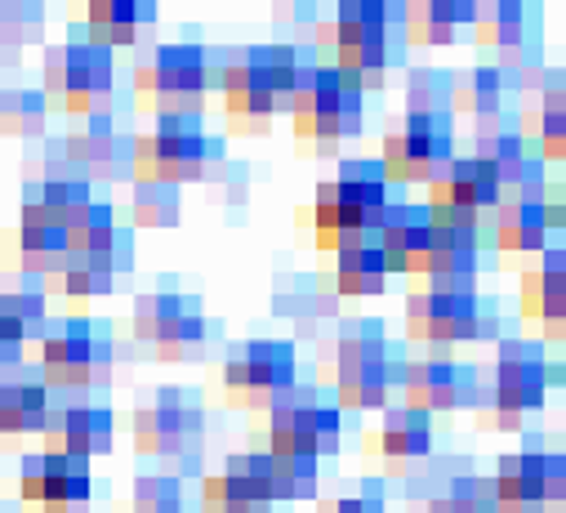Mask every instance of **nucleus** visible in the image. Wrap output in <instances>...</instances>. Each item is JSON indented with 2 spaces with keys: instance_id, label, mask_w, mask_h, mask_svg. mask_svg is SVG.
Returning a JSON list of instances; mask_svg holds the SVG:
<instances>
[{
  "instance_id": "3",
  "label": "nucleus",
  "mask_w": 566,
  "mask_h": 513,
  "mask_svg": "<svg viewBox=\"0 0 566 513\" xmlns=\"http://www.w3.org/2000/svg\"><path fill=\"white\" fill-rule=\"evenodd\" d=\"M495 362L478 370V402L473 416L491 433H517L531 411L544 407L548 394V357L535 339H495Z\"/></svg>"
},
{
  "instance_id": "8",
  "label": "nucleus",
  "mask_w": 566,
  "mask_h": 513,
  "mask_svg": "<svg viewBox=\"0 0 566 513\" xmlns=\"http://www.w3.org/2000/svg\"><path fill=\"white\" fill-rule=\"evenodd\" d=\"M406 339L429 348L486 344L500 339V313L478 291H410L406 295Z\"/></svg>"
},
{
  "instance_id": "28",
  "label": "nucleus",
  "mask_w": 566,
  "mask_h": 513,
  "mask_svg": "<svg viewBox=\"0 0 566 513\" xmlns=\"http://www.w3.org/2000/svg\"><path fill=\"white\" fill-rule=\"evenodd\" d=\"M72 19H81L90 45L112 54V50L138 45V32L157 23V6L153 0H90V6Z\"/></svg>"
},
{
  "instance_id": "16",
  "label": "nucleus",
  "mask_w": 566,
  "mask_h": 513,
  "mask_svg": "<svg viewBox=\"0 0 566 513\" xmlns=\"http://www.w3.org/2000/svg\"><path fill=\"white\" fill-rule=\"evenodd\" d=\"M397 394L406 411L419 416H451V411H473L478 402V366L455 362L447 353L429 357H401L397 366Z\"/></svg>"
},
{
  "instance_id": "46",
  "label": "nucleus",
  "mask_w": 566,
  "mask_h": 513,
  "mask_svg": "<svg viewBox=\"0 0 566 513\" xmlns=\"http://www.w3.org/2000/svg\"><path fill=\"white\" fill-rule=\"evenodd\" d=\"M429 513H495V495H491V478H451L447 491L429 504Z\"/></svg>"
},
{
  "instance_id": "42",
  "label": "nucleus",
  "mask_w": 566,
  "mask_h": 513,
  "mask_svg": "<svg viewBox=\"0 0 566 513\" xmlns=\"http://www.w3.org/2000/svg\"><path fill=\"white\" fill-rule=\"evenodd\" d=\"M304 59H308V54H300V45H295V41L254 45V63H259V72H263L268 90L276 94V103H286V94H291V85H295L300 67H304Z\"/></svg>"
},
{
  "instance_id": "13",
  "label": "nucleus",
  "mask_w": 566,
  "mask_h": 513,
  "mask_svg": "<svg viewBox=\"0 0 566 513\" xmlns=\"http://www.w3.org/2000/svg\"><path fill=\"white\" fill-rule=\"evenodd\" d=\"M300 384V357L286 339H245L223 357V402L237 411H263Z\"/></svg>"
},
{
  "instance_id": "7",
  "label": "nucleus",
  "mask_w": 566,
  "mask_h": 513,
  "mask_svg": "<svg viewBox=\"0 0 566 513\" xmlns=\"http://www.w3.org/2000/svg\"><path fill=\"white\" fill-rule=\"evenodd\" d=\"M41 344V384L50 394H94L112 384L116 370V339L98 331L90 317H63L50 322Z\"/></svg>"
},
{
  "instance_id": "34",
  "label": "nucleus",
  "mask_w": 566,
  "mask_h": 513,
  "mask_svg": "<svg viewBox=\"0 0 566 513\" xmlns=\"http://www.w3.org/2000/svg\"><path fill=\"white\" fill-rule=\"evenodd\" d=\"M473 41L482 50H513V45H526V41H539L531 36V10L517 6V0H486V6H473Z\"/></svg>"
},
{
  "instance_id": "39",
  "label": "nucleus",
  "mask_w": 566,
  "mask_h": 513,
  "mask_svg": "<svg viewBox=\"0 0 566 513\" xmlns=\"http://www.w3.org/2000/svg\"><path fill=\"white\" fill-rule=\"evenodd\" d=\"M317 486H322L317 460H276V456H268V495H272V504L317 500Z\"/></svg>"
},
{
  "instance_id": "35",
  "label": "nucleus",
  "mask_w": 566,
  "mask_h": 513,
  "mask_svg": "<svg viewBox=\"0 0 566 513\" xmlns=\"http://www.w3.org/2000/svg\"><path fill=\"white\" fill-rule=\"evenodd\" d=\"M335 291L348 300H361V295L370 300V295L388 291V273H384V260L375 250V237L348 241L335 250Z\"/></svg>"
},
{
  "instance_id": "48",
  "label": "nucleus",
  "mask_w": 566,
  "mask_h": 513,
  "mask_svg": "<svg viewBox=\"0 0 566 513\" xmlns=\"http://www.w3.org/2000/svg\"><path fill=\"white\" fill-rule=\"evenodd\" d=\"M23 331L10 322V317H0V366H19L23 362Z\"/></svg>"
},
{
  "instance_id": "23",
  "label": "nucleus",
  "mask_w": 566,
  "mask_h": 513,
  "mask_svg": "<svg viewBox=\"0 0 566 513\" xmlns=\"http://www.w3.org/2000/svg\"><path fill=\"white\" fill-rule=\"evenodd\" d=\"M375 250L384 260V273L392 278H423V264H429V241H433V223L429 210L415 201H388V210L375 223Z\"/></svg>"
},
{
  "instance_id": "19",
  "label": "nucleus",
  "mask_w": 566,
  "mask_h": 513,
  "mask_svg": "<svg viewBox=\"0 0 566 513\" xmlns=\"http://www.w3.org/2000/svg\"><path fill=\"white\" fill-rule=\"evenodd\" d=\"M495 206H500V184L473 157H455L429 184V201H423L433 228H464V232H482V214H491Z\"/></svg>"
},
{
  "instance_id": "33",
  "label": "nucleus",
  "mask_w": 566,
  "mask_h": 513,
  "mask_svg": "<svg viewBox=\"0 0 566 513\" xmlns=\"http://www.w3.org/2000/svg\"><path fill=\"white\" fill-rule=\"evenodd\" d=\"M370 447L384 460H423L433 451V420L419 411H406V407H384V420H379Z\"/></svg>"
},
{
  "instance_id": "6",
  "label": "nucleus",
  "mask_w": 566,
  "mask_h": 513,
  "mask_svg": "<svg viewBox=\"0 0 566 513\" xmlns=\"http://www.w3.org/2000/svg\"><path fill=\"white\" fill-rule=\"evenodd\" d=\"M388 210V184L379 161H339L331 184H317L313 197V228L322 250H339L348 241H366Z\"/></svg>"
},
{
  "instance_id": "47",
  "label": "nucleus",
  "mask_w": 566,
  "mask_h": 513,
  "mask_svg": "<svg viewBox=\"0 0 566 513\" xmlns=\"http://www.w3.org/2000/svg\"><path fill=\"white\" fill-rule=\"evenodd\" d=\"M59 291H63L72 304H85V300L112 295V291H116V282H112V278H98V273H90V269H76V264H67V273L59 278Z\"/></svg>"
},
{
  "instance_id": "11",
  "label": "nucleus",
  "mask_w": 566,
  "mask_h": 513,
  "mask_svg": "<svg viewBox=\"0 0 566 513\" xmlns=\"http://www.w3.org/2000/svg\"><path fill=\"white\" fill-rule=\"evenodd\" d=\"M206 94V45H157L134 67V103L153 116H201Z\"/></svg>"
},
{
  "instance_id": "12",
  "label": "nucleus",
  "mask_w": 566,
  "mask_h": 513,
  "mask_svg": "<svg viewBox=\"0 0 566 513\" xmlns=\"http://www.w3.org/2000/svg\"><path fill=\"white\" fill-rule=\"evenodd\" d=\"M206 81H210V90L223 94L228 135L263 139V135L272 130L281 103H276V94L268 90L259 63H254V45L206 50Z\"/></svg>"
},
{
  "instance_id": "2",
  "label": "nucleus",
  "mask_w": 566,
  "mask_h": 513,
  "mask_svg": "<svg viewBox=\"0 0 566 513\" xmlns=\"http://www.w3.org/2000/svg\"><path fill=\"white\" fill-rule=\"evenodd\" d=\"M392 28H397V6L384 0H344L331 14V23L317 28L313 45H331V67L344 76L348 90L366 98V90L388 85L392 67Z\"/></svg>"
},
{
  "instance_id": "14",
  "label": "nucleus",
  "mask_w": 566,
  "mask_h": 513,
  "mask_svg": "<svg viewBox=\"0 0 566 513\" xmlns=\"http://www.w3.org/2000/svg\"><path fill=\"white\" fill-rule=\"evenodd\" d=\"M129 433H134L138 456L175 460L184 469H197V451L206 442V416H201V402L188 389H157L153 402L134 407Z\"/></svg>"
},
{
  "instance_id": "44",
  "label": "nucleus",
  "mask_w": 566,
  "mask_h": 513,
  "mask_svg": "<svg viewBox=\"0 0 566 513\" xmlns=\"http://www.w3.org/2000/svg\"><path fill=\"white\" fill-rule=\"evenodd\" d=\"M45 36V6L36 0H6L0 6V45L23 50V45H41Z\"/></svg>"
},
{
  "instance_id": "45",
  "label": "nucleus",
  "mask_w": 566,
  "mask_h": 513,
  "mask_svg": "<svg viewBox=\"0 0 566 513\" xmlns=\"http://www.w3.org/2000/svg\"><path fill=\"white\" fill-rule=\"evenodd\" d=\"M129 513H184V482L170 473H138L129 491Z\"/></svg>"
},
{
  "instance_id": "10",
  "label": "nucleus",
  "mask_w": 566,
  "mask_h": 513,
  "mask_svg": "<svg viewBox=\"0 0 566 513\" xmlns=\"http://www.w3.org/2000/svg\"><path fill=\"white\" fill-rule=\"evenodd\" d=\"M41 94L54 98L72 121L90 112H112L116 98V59L90 41H63L45 50L41 63Z\"/></svg>"
},
{
  "instance_id": "30",
  "label": "nucleus",
  "mask_w": 566,
  "mask_h": 513,
  "mask_svg": "<svg viewBox=\"0 0 566 513\" xmlns=\"http://www.w3.org/2000/svg\"><path fill=\"white\" fill-rule=\"evenodd\" d=\"M548 223H544V201H500L495 206V250L509 264L539 260L548 250Z\"/></svg>"
},
{
  "instance_id": "22",
  "label": "nucleus",
  "mask_w": 566,
  "mask_h": 513,
  "mask_svg": "<svg viewBox=\"0 0 566 513\" xmlns=\"http://www.w3.org/2000/svg\"><path fill=\"white\" fill-rule=\"evenodd\" d=\"M129 148H134V135L120 125L116 112H90L76 121V130L63 139V153L67 161L90 179V184H116V179H129Z\"/></svg>"
},
{
  "instance_id": "1",
  "label": "nucleus",
  "mask_w": 566,
  "mask_h": 513,
  "mask_svg": "<svg viewBox=\"0 0 566 513\" xmlns=\"http://www.w3.org/2000/svg\"><path fill=\"white\" fill-rule=\"evenodd\" d=\"M401 348L384 335L379 322H344L331 344H322V384H331L339 411H384L397 389Z\"/></svg>"
},
{
  "instance_id": "18",
  "label": "nucleus",
  "mask_w": 566,
  "mask_h": 513,
  "mask_svg": "<svg viewBox=\"0 0 566 513\" xmlns=\"http://www.w3.org/2000/svg\"><path fill=\"white\" fill-rule=\"evenodd\" d=\"M495 513H562L566 460L548 451H513L491 478Z\"/></svg>"
},
{
  "instance_id": "21",
  "label": "nucleus",
  "mask_w": 566,
  "mask_h": 513,
  "mask_svg": "<svg viewBox=\"0 0 566 513\" xmlns=\"http://www.w3.org/2000/svg\"><path fill=\"white\" fill-rule=\"evenodd\" d=\"M63 237H67V254L76 269H90L112 282H120L134 269V232L103 201H90V210L76 214Z\"/></svg>"
},
{
  "instance_id": "24",
  "label": "nucleus",
  "mask_w": 566,
  "mask_h": 513,
  "mask_svg": "<svg viewBox=\"0 0 566 513\" xmlns=\"http://www.w3.org/2000/svg\"><path fill=\"white\" fill-rule=\"evenodd\" d=\"M41 433H45V456L94 460V456H112L116 416L112 407H98V402H67V407H50Z\"/></svg>"
},
{
  "instance_id": "15",
  "label": "nucleus",
  "mask_w": 566,
  "mask_h": 513,
  "mask_svg": "<svg viewBox=\"0 0 566 513\" xmlns=\"http://www.w3.org/2000/svg\"><path fill=\"white\" fill-rule=\"evenodd\" d=\"M455 161V130H451V116H406L401 125L384 135L379 148V170L384 184H433L447 166Z\"/></svg>"
},
{
  "instance_id": "41",
  "label": "nucleus",
  "mask_w": 566,
  "mask_h": 513,
  "mask_svg": "<svg viewBox=\"0 0 566 513\" xmlns=\"http://www.w3.org/2000/svg\"><path fill=\"white\" fill-rule=\"evenodd\" d=\"M451 116V72L442 67H410L406 72V116Z\"/></svg>"
},
{
  "instance_id": "25",
  "label": "nucleus",
  "mask_w": 566,
  "mask_h": 513,
  "mask_svg": "<svg viewBox=\"0 0 566 513\" xmlns=\"http://www.w3.org/2000/svg\"><path fill=\"white\" fill-rule=\"evenodd\" d=\"M201 513H272L268 451L228 456L219 473L201 478Z\"/></svg>"
},
{
  "instance_id": "5",
  "label": "nucleus",
  "mask_w": 566,
  "mask_h": 513,
  "mask_svg": "<svg viewBox=\"0 0 566 513\" xmlns=\"http://www.w3.org/2000/svg\"><path fill=\"white\" fill-rule=\"evenodd\" d=\"M228 161L223 139L201 130V116H157L148 135H134L129 148V179L134 184H201L206 170Z\"/></svg>"
},
{
  "instance_id": "29",
  "label": "nucleus",
  "mask_w": 566,
  "mask_h": 513,
  "mask_svg": "<svg viewBox=\"0 0 566 513\" xmlns=\"http://www.w3.org/2000/svg\"><path fill=\"white\" fill-rule=\"evenodd\" d=\"M478 0H410L397 6V28L410 45H455L464 28H473Z\"/></svg>"
},
{
  "instance_id": "31",
  "label": "nucleus",
  "mask_w": 566,
  "mask_h": 513,
  "mask_svg": "<svg viewBox=\"0 0 566 513\" xmlns=\"http://www.w3.org/2000/svg\"><path fill=\"white\" fill-rule=\"evenodd\" d=\"M72 264L67 237L50 223H19L14 245H10V269L23 273L28 282H59Z\"/></svg>"
},
{
  "instance_id": "27",
  "label": "nucleus",
  "mask_w": 566,
  "mask_h": 513,
  "mask_svg": "<svg viewBox=\"0 0 566 513\" xmlns=\"http://www.w3.org/2000/svg\"><path fill=\"white\" fill-rule=\"evenodd\" d=\"M478 273H482V232L433 228L429 264H423V282H429V291H473Z\"/></svg>"
},
{
  "instance_id": "37",
  "label": "nucleus",
  "mask_w": 566,
  "mask_h": 513,
  "mask_svg": "<svg viewBox=\"0 0 566 513\" xmlns=\"http://www.w3.org/2000/svg\"><path fill=\"white\" fill-rule=\"evenodd\" d=\"M28 192H32V201L41 206L45 223L59 228V232H67L72 219L85 214L90 201H94V184H90L85 175H50L45 184H28Z\"/></svg>"
},
{
  "instance_id": "26",
  "label": "nucleus",
  "mask_w": 566,
  "mask_h": 513,
  "mask_svg": "<svg viewBox=\"0 0 566 513\" xmlns=\"http://www.w3.org/2000/svg\"><path fill=\"white\" fill-rule=\"evenodd\" d=\"M522 317L544 326L548 339H562V322H566V254H562V245H548L522 273Z\"/></svg>"
},
{
  "instance_id": "9",
  "label": "nucleus",
  "mask_w": 566,
  "mask_h": 513,
  "mask_svg": "<svg viewBox=\"0 0 566 513\" xmlns=\"http://www.w3.org/2000/svg\"><path fill=\"white\" fill-rule=\"evenodd\" d=\"M344 442V411L326 402L317 384H295L268 407V456L276 460H326Z\"/></svg>"
},
{
  "instance_id": "32",
  "label": "nucleus",
  "mask_w": 566,
  "mask_h": 513,
  "mask_svg": "<svg viewBox=\"0 0 566 513\" xmlns=\"http://www.w3.org/2000/svg\"><path fill=\"white\" fill-rule=\"evenodd\" d=\"M50 389L41 384V375L32 370H14L0 379V438H28L45 429L50 416Z\"/></svg>"
},
{
  "instance_id": "36",
  "label": "nucleus",
  "mask_w": 566,
  "mask_h": 513,
  "mask_svg": "<svg viewBox=\"0 0 566 513\" xmlns=\"http://www.w3.org/2000/svg\"><path fill=\"white\" fill-rule=\"evenodd\" d=\"M504 98H509V85L491 63L451 72V112H464L469 121H482V116L504 112Z\"/></svg>"
},
{
  "instance_id": "17",
  "label": "nucleus",
  "mask_w": 566,
  "mask_h": 513,
  "mask_svg": "<svg viewBox=\"0 0 566 513\" xmlns=\"http://www.w3.org/2000/svg\"><path fill=\"white\" fill-rule=\"evenodd\" d=\"M129 331L138 344H153L161 353V362H184L188 353H197L206 344V313L192 295L184 291H148L134 300V317Z\"/></svg>"
},
{
  "instance_id": "20",
  "label": "nucleus",
  "mask_w": 566,
  "mask_h": 513,
  "mask_svg": "<svg viewBox=\"0 0 566 513\" xmlns=\"http://www.w3.org/2000/svg\"><path fill=\"white\" fill-rule=\"evenodd\" d=\"M19 495L28 513H90L94 509V473L90 460L67 456H28L19 469Z\"/></svg>"
},
{
  "instance_id": "4",
  "label": "nucleus",
  "mask_w": 566,
  "mask_h": 513,
  "mask_svg": "<svg viewBox=\"0 0 566 513\" xmlns=\"http://www.w3.org/2000/svg\"><path fill=\"white\" fill-rule=\"evenodd\" d=\"M286 107H291L295 139L313 144L308 153H335L344 139H357L366 130V98L348 90L344 76L322 59H304L286 94Z\"/></svg>"
},
{
  "instance_id": "38",
  "label": "nucleus",
  "mask_w": 566,
  "mask_h": 513,
  "mask_svg": "<svg viewBox=\"0 0 566 513\" xmlns=\"http://www.w3.org/2000/svg\"><path fill=\"white\" fill-rule=\"evenodd\" d=\"M50 121V103L41 90H6L0 94V135L19 139V144H36L45 135Z\"/></svg>"
},
{
  "instance_id": "43",
  "label": "nucleus",
  "mask_w": 566,
  "mask_h": 513,
  "mask_svg": "<svg viewBox=\"0 0 566 513\" xmlns=\"http://www.w3.org/2000/svg\"><path fill=\"white\" fill-rule=\"evenodd\" d=\"M0 317H10V322L23 331V339H41V335H45V326H50L45 291H41L36 282L0 291Z\"/></svg>"
},
{
  "instance_id": "49",
  "label": "nucleus",
  "mask_w": 566,
  "mask_h": 513,
  "mask_svg": "<svg viewBox=\"0 0 566 513\" xmlns=\"http://www.w3.org/2000/svg\"><path fill=\"white\" fill-rule=\"evenodd\" d=\"M322 513H384V500L375 491H357V495H339L331 509Z\"/></svg>"
},
{
  "instance_id": "40",
  "label": "nucleus",
  "mask_w": 566,
  "mask_h": 513,
  "mask_svg": "<svg viewBox=\"0 0 566 513\" xmlns=\"http://www.w3.org/2000/svg\"><path fill=\"white\" fill-rule=\"evenodd\" d=\"M129 219H134V228H175L184 219L179 188H170V184H134Z\"/></svg>"
}]
</instances>
